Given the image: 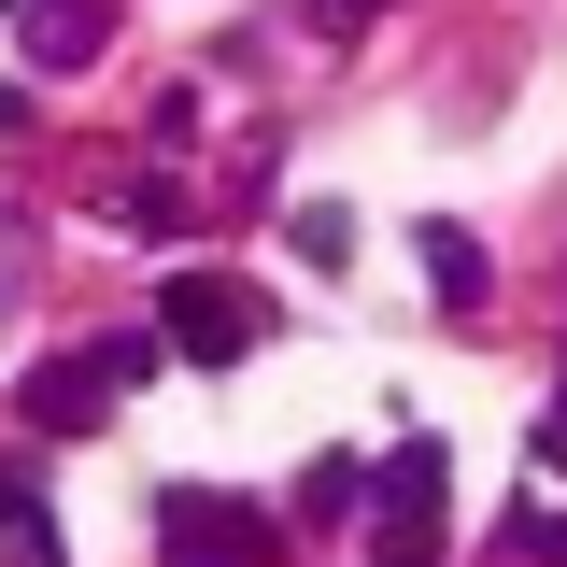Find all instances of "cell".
<instances>
[{
  "mask_svg": "<svg viewBox=\"0 0 567 567\" xmlns=\"http://www.w3.org/2000/svg\"><path fill=\"white\" fill-rule=\"evenodd\" d=\"M539 468H567V398H554V425H539Z\"/></svg>",
  "mask_w": 567,
  "mask_h": 567,
  "instance_id": "8",
  "label": "cell"
},
{
  "mask_svg": "<svg viewBox=\"0 0 567 567\" xmlns=\"http://www.w3.org/2000/svg\"><path fill=\"white\" fill-rule=\"evenodd\" d=\"M29 425H43V440L114 425V369H100V354H43V369H29Z\"/></svg>",
  "mask_w": 567,
  "mask_h": 567,
  "instance_id": "3",
  "label": "cell"
},
{
  "mask_svg": "<svg viewBox=\"0 0 567 567\" xmlns=\"http://www.w3.org/2000/svg\"><path fill=\"white\" fill-rule=\"evenodd\" d=\"M412 256H425V284H440L454 312L483 298V241H468V227H412Z\"/></svg>",
  "mask_w": 567,
  "mask_h": 567,
  "instance_id": "5",
  "label": "cell"
},
{
  "mask_svg": "<svg viewBox=\"0 0 567 567\" xmlns=\"http://www.w3.org/2000/svg\"><path fill=\"white\" fill-rule=\"evenodd\" d=\"M156 567H270V525L241 496H171L156 511Z\"/></svg>",
  "mask_w": 567,
  "mask_h": 567,
  "instance_id": "2",
  "label": "cell"
},
{
  "mask_svg": "<svg viewBox=\"0 0 567 567\" xmlns=\"http://www.w3.org/2000/svg\"><path fill=\"white\" fill-rule=\"evenodd\" d=\"M383 567H440V511H425V525H412V511H383Z\"/></svg>",
  "mask_w": 567,
  "mask_h": 567,
  "instance_id": "6",
  "label": "cell"
},
{
  "mask_svg": "<svg viewBox=\"0 0 567 567\" xmlns=\"http://www.w3.org/2000/svg\"><path fill=\"white\" fill-rule=\"evenodd\" d=\"M156 341L185 354V369H227V354L270 341V298H256L241 270H185V284H171V312H156Z\"/></svg>",
  "mask_w": 567,
  "mask_h": 567,
  "instance_id": "1",
  "label": "cell"
},
{
  "mask_svg": "<svg viewBox=\"0 0 567 567\" xmlns=\"http://www.w3.org/2000/svg\"><path fill=\"white\" fill-rule=\"evenodd\" d=\"M511 539H525V567H567V511H539V496H525V525H511Z\"/></svg>",
  "mask_w": 567,
  "mask_h": 567,
  "instance_id": "7",
  "label": "cell"
},
{
  "mask_svg": "<svg viewBox=\"0 0 567 567\" xmlns=\"http://www.w3.org/2000/svg\"><path fill=\"white\" fill-rule=\"evenodd\" d=\"M100 29H114L100 0H29V58H43V71H85V58H100Z\"/></svg>",
  "mask_w": 567,
  "mask_h": 567,
  "instance_id": "4",
  "label": "cell"
}]
</instances>
